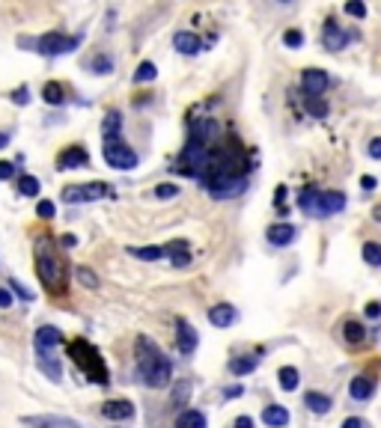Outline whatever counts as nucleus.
Instances as JSON below:
<instances>
[{
	"mask_svg": "<svg viewBox=\"0 0 381 428\" xmlns=\"http://www.w3.org/2000/svg\"><path fill=\"white\" fill-rule=\"evenodd\" d=\"M203 188L212 200H233L247 188V161L239 146H224L221 152H212L209 167L200 176Z\"/></svg>",
	"mask_w": 381,
	"mask_h": 428,
	"instance_id": "f257e3e1",
	"label": "nucleus"
},
{
	"mask_svg": "<svg viewBox=\"0 0 381 428\" xmlns=\"http://www.w3.org/2000/svg\"><path fill=\"white\" fill-rule=\"evenodd\" d=\"M218 137V125H214L212 119H203L191 125V134H188V143L182 146V155L176 161V173H185V176H194L200 178L203 170L209 167L212 161V140Z\"/></svg>",
	"mask_w": 381,
	"mask_h": 428,
	"instance_id": "f03ea898",
	"label": "nucleus"
},
{
	"mask_svg": "<svg viewBox=\"0 0 381 428\" xmlns=\"http://www.w3.org/2000/svg\"><path fill=\"white\" fill-rule=\"evenodd\" d=\"M135 357H137V375L146 387H167L173 378V366L170 357H164V351L149 336H137L135 339Z\"/></svg>",
	"mask_w": 381,
	"mask_h": 428,
	"instance_id": "7ed1b4c3",
	"label": "nucleus"
},
{
	"mask_svg": "<svg viewBox=\"0 0 381 428\" xmlns=\"http://www.w3.org/2000/svg\"><path fill=\"white\" fill-rule=\"evenodd\" d=\"M36 274L42 286L51 294L66 291V259L60 256V247L54 235H39L36 238Z\"/></svg>",
	"mask_w": 381,
	"mask_h": 428,
	"instance_id": "20e7f679",
	"label": "nucleus"
},
{
	"mask_svg": "<svg viewBox=\"0 0 381 428\" xmlns=\"http://www.w3.org/2000/svg\"><path fill=\"white\" fill-rule=\"evenodd\" d=\"M69 357L78 363V369L84 372L93 384H110V372H108V366H105V360H102V354H98V348L93 342H87V339H72L69 342Z\"/></svg>",
	"mask_w": 381,
	"mask_h": 428,
	"instance_id": "39448f33",
	"label": "nucleus"
},
{
	"mask_svg": "<svg viewBox=\"0 0 381 428\" xmlns=\"http://www.w3.org/2000/svg\"><path fill=\"white\" fill-rule=\"evenodd\" d=\"M102 155L108 161V167H113V170H135L137 167V155L131 146L122 143V137H105Z\"/></svg>",
	"mask_w": 381,
	"mask_h": 428,
	"instance_id": "423d86ee",
	"label": "nucleus"
},
{
	"mask_svg": "<svg viewBox=\"0 0 381 428\" xmlns=\"http://www.w3.org/2000/svg\"><path fill=\"white\" fill-rule=\"evenodd\" d=\"M80 45V36H63V33L51 30L45 36L36 39V51L45 54V57H57V54H69Z\"/></svg>",
	"mask_w": 381,
	"mask_h": 428,
	"instance_id": "0eeeda50",
	"label": "nucleus"
},
{
	"mask_svg": "<svg viewBox=\"0 0 381 428\" xmlns=\"http://www.w3.org/2000/svg\"><path fill=\"white\" fill-rule=\"evenodd\" d=\"M110 193V185L105 182H90V185H69L63 191V203H93V200H105Z\"/></svg>",
	"mask_w": 381,
	"mask_h": 428,
	"instance_id": "6e6552de",
	"label": "nucleus"
},
{
	"mask_svg": "<svg viewBox=\"0 0 381 428\" xmlns=\"http://www.w3.org/2000/svg\"><path fill=\"white\" fill-rule=\"evenodd\" d=\"M60 342H63V333L57 331V327H51V324H42L39 331H36V336H33V345H36V354H51Z\"/></svg>",
	"mask_w": 381,
	"mask_h": 428,
	"instance_id": "1a4fd4ad",
	"label": "nucleus"
},
{
	"mask_svg": "<svg viewBox=\"0 0 381 428\" xmlns=\"http://www.w3.org/2000/svg\"><path fill=\"white\" fill-rule=\"evenodd\" d=\"M24 425L30 428H80L69 417H57V414H36V417H21Z\"/></svg>",
	"mask_w": 381,
	"mask_h": 428,
	"instance_id": "9d476101",
	"label": "nucleus"
},
{
	"mask_svg": "<svg viewBox=\"0 0 381 428\" xmlns=\"http://www.w3.org/2000/svg\"><path fill=\"white\" fill-rule=\"evenodd\" d=\"M343 208H345V193H340V191H319V200H316V214H319V218L337 214Z\"/></svg>",
	"mask_w": 381,
	"mask_h": 428,
	"instance_id": "9b49d317",
	"label": "nucleus"
},
{
	"mask_svg": "<svg viewBox=\"0 0 381 428\" xmlns=\"http://www.w3.org/2000/svg\"><path fill=\"white\" fill-rule=\"evenodd\" d=\"M87 164H90V152L84 146H69V149H63L57 158L60 170H78V167H87Z\"/></svg>",
	"mask_w": 381,
	"mask_h": 428,
	"instance_id": "f8f14e48",
	"label": "nucleus"
},
{
	"mask_svg": "<svg viewBox=\"0 0 381 428\" xmlns=\"http://www.w3.org/2000/svg\"><path fill=\"white\" fill-rule=\"evenodd\" d=\"M197 342H200L197 331L185 319H179V324H176V345H179V351L182 354H194L197 351Z\"/></svg>",
	"mask_w": 381,
	"mask_h": 428,
	"instance_id": "ddd939ff",
	"label": "nucleus"
},
{
	"mask_svg": "<svg viewBox=\"0 0 381 428\" xmlns=\"http://www.w3.org/2000/svg\"><path fill=\"white\" fill-rule=\"evenodd\" d=\"M301 87H304L307 95H322L328 90V75L322 69H307L301 75Z\"/></svg>",
	"mask_w": 381,
	"mask_h": 428,
	"instance_id": "4468645a",
	"label": "nucleus"
},
{
	"mask_svg": "<svg viewBox=\"0 0 381 428\" xmlns=\"http://www.w3.org/2000/svg\"><path fill=\"white\" fill-rule=\"evenodd\" d=\"M322 42H325V48H330V51H343L345 42H349V36H345V30L340 24L328 21L325 30H322Z\"/></svg>",
	"mask_w": 381,
	"mask_h": 428,
	"instance_id": "2eb2a0df",
	"label": "nucleus"
},
{
	"mask_svg": "<svg viewBox=\"0 0 381 428\" xmlns=\"http://www.w3.org/2000/svg\"><path fill=\"white\" fill-rule=\"evenodd\" d=\"M102 414L108 419H131V417H135V405L125 402V399H113V402L102 405Z\"/></svg>",
	"mask_w": 381,
	"mask_h": 428,
	"instance_id": "dca6fc26",
	"label": "nucleus"
},
{
	"mask_svg": "<svg viewBox=\"0 0 381 428\" xmlns=\"http://www.w3.org/2000/svg\"><path fill=\"white\" fill-rule=\"evenodd\" d=\"M173 45H176V51H182V54H200V48H203V42H200V36L197 33H188V30H182V33H176L173 36Z\"/></svg>",
	"mask_w": 381,
	"mask_h": 428,
	"instance_id": "f3484780",
	"label": "nucleus"
},
{
	"mask_svg": "<svg viewBox=\"0 0 381 428\" xmlns=\"http://www.w3.org/2000/svg\"><path fill=\"white\" fill-rule=\"evenodd\" d=\"M349 392H352V399L367 402V399L375 396V381H372V378H367V375H357L355 381L349 384Z\"/></svg>",
	"mask_w": 381,
	"mask_h": 428,
	"instance_id": "a211bd4d",
	"label": "nucleus"
},
{
	"mask_svg": "<svg viewBox=\"0 0 381 428\" xmlns=\"http://www.w3.org/2000/svg\"><path fill=\"white\" fill-rule=\"evenodd\" d=\"M295 226L292 223H274L271 229H268V241L271 244H277V247H286V244H292L295 241Z\"/></svg>",
	"mask_w": 381,
	"mask_h": 428,
	"instance_id": "6ab92c4d",
	"label": "nucleus"
},
{
	"mask_svg": "<svg viewBox=\"0 0 381 428\" xmlns=\"http://www.w3.org/2000/svg\"><path fill=\"white\" fill-rule=\"evenodd\" d=\"M209 321L214 324V327H229L236 321V309L229 306V304H218V306H212L209 309Z\"/></svg>",
	"mask_w": 381,
	"mask_h": 428,
	"instance_id": "aec40b11",
	"label": "nucleus"
},
{
	"mask_svg": "<svg viewBox=\"0 0 381 428\" xmlns=\"http://www.w3.org/2000/svg\"><path fill=\"white\" fill-rule=\"evenodd\" d=\"M262 422L271 425V428H283V425H289V410L280 407V405H268L262 410Z\"/></svg>",
	"mask_w": 381,
	"mask_h": 428,
	"instance_id": "412c9836",
	"label": "nucleus"
},
{
	"mask_svg": "<svg viewBox=\"0 0 381 428\" xmlns=\"http://www.w3.org/2000/svg\"><path fill=\"white\" fill-rule=\"evenodd\" d=\"M36 366L51 378V381H60L63 378V366H60V360L54 357V351L51 354H36Z\"/></svg>",
	"mask_w": 381,
	"mask_h": 428,
	"instance_id": "4be33fe9",
	"label": "nucleus"
},
{
	"mask_svg": "<svg viewBox=\"0 0 381 428\" xmlns=\"http://www.w3.org/2000/svg\"><path fill=\"white\" fill-rule=\"evenodd\" d=\"M304 405L313 410V414H328L330 410V399L325 396V392H316V390L304 392Z\"/></svg>",
	"mask_w": 381,
	"mask_h": 428,
	"instance_id": "5701e85b",
	"label": "nucleus"
},
{
	"mask_svg": "<svg viewBox=\"0 0 381 428\" xmlns=\"http://www.w3.org/2000/svg\"><path fill=\"white\" fill-rule=\"evenodd\" d=\"M343 336H345L349 345H360L363 339H367V327H363L360 321H355V319H349L343 324Z\"/></svg>",
	"mask_w": 381,
	"mask_h": 428,
	"instance_id": "b1692460",
	"label": "nucleus"
},
{
	"mask_svg": "<svg viewBox=\"0 0 381 428\" xmlns=\"http://www.w3.org/2000/svg\"><path fill=\"white\" fill-rule=\"evenodd\" d=\"M277 381H280V387H283L286 392H292V390H298V384H301V375H298L295 366H283L277 372Z\"/></svg>",
	"mask_w": 381,
	"mask_h": 428,
	"instance_id": "393cba45",
	"label": "nucleus"
},
{
	"mask_svg": "<svg viewBox=\"0 0 381 428\" xmlns=\"http://www.w3.org/2000/svg\"><path fill=\"white\" fill-rule=\"evenodd\" d=\"M256 363H259L256 357H233V360H229V372H233L236 378L251 375V372L256 369Z\"/></svg>",
	"mask_w": 381,
	"mask_h": 428,
	"instance_id": "a878e982",
	"label": "nucleus"
},
{
	"mask_svg": "<svg viewBox=\"0 0 381 428\" xmlns=\"http://www.w3.org/2000/svg\"><path fill=\"white\" fill-rule=\"evenodd\" d=\"M128 253L135 259H143V262H158L161 256H167L164 247H128Z\"/></svg>",
	"mask_w": 381,
	"mask_h": 428,
	"instance_id": "bb28decb",
	"label": "nucleus"
},
{
	"mask_svg": "<svg viewBox=\"0 0 381 428\" xmlns=\"http://www.w3.org/2000/svg\"><path fill=\"white\" fill-rule=\"evenodd\" d=\"M304 107H307L310 117H316V119L328 117V105H325L322 95H304Z\"/></svg>",
	"mask_w": 381,
	"mask_h": 428,
	"instance_id": "cd10ccee",
	"label": "nucleus"
},
{
	"mask_svg": "<svg viewBox=\"0 0 381 428\" xmlns=\"http://www.w3.org/2000/svg\"><path fill=\"white\" fill-rule=\"evenodd\" d=\"M206 425L209 422H206V417L200 414V410H185L176 422V428H206Z\"/></svg>",
	"mask_w": 381,
	"mask_h": 428,
	"instance_id": "c85d7f7f",
	"label": "nucleus"
},
{
	"mask_svg": "<svg viewBox=\"0 0 381 428\" xmlns=\"http://www.w3.org/2000/svg\"><path fill=\"white\" fill-rule=\"evenodd\" d=\"M42 98L48 105H63L66 102V92H63V87L57 84V80H48V84L42 87Z\"/></svg>",
	"mask_w": 381,
	"mask_h": 428,
	"instance_id": "c756f323",
	"label": "nucleus"
},
{
	"mask_svg": "<svg viewBox=\"0 0 381 428\" xmlns=\"http://www.w3.org/2000/svg\"><path fill=\"white\" fill-rule=\"evenodd\" d=\"M316 200H319V191L316 188H304L301 196H298V205H301L304 211H310V214H316Z\"/></svg>",
	"mask_w": 381,
	"mask_h": 428,
	"instance_id": "7c9ffc66",
	"label": "nucleus"
},
{
	"mask_svg": "<svg viewBox=\"0 0 381 428\" xmlns=\"http://www.w3.org/2000/svg\"><path fill=\"white\" fill-rule=\"evenodd\" d=\"M155 75H158V69H155V63H140L137 65V72H135V84H149V80H155Z\"/></svg>",
	"mask_w": 381,
	"mask_h": 428,
	"instance_id": "2f4dec72",
	"label": "nucleus"
},
{
	"mask_svg": "<svg viewBox=\"0 0 381 428\" xmlns=\"http://www.w3.org/2000/svg\"><path fill=\"white\" fill-rule=\"evenodd\" d=\"M363 259H367V265L381 268V244H375V241L363 244Z\"/></svg>",
	"mask_w": 381,
	"mask_h": 428,
	"instance_id": "473e14b6",
	"label": "nucleus"
},
{
	"mask_svg": "<svg viewBox=\"0 0 381 428\" xmlns=\"http://www.w3.org/2000/svg\"><path fill=\"white\" fill-rule=\"evenodd\" d=\"M19 193L21 196H36L39 193V178L36 176H19Z\"/></svg>",
	"mask_w": 381,
	"mask_h": 428,
	"instance_id": "72a5a7b5",
	"label": "nucleus"
},
{
	"mask_svg": "<svg viewBox=\"0 0 381 428\" xmlns=\"http://www.w3.org/2000/svg\"><path fill=\"white\" fill-rule=\"evenodd\" d=\"M120 113L117 110H110L108 117H105V125H102V131H105V137H120Z\"/></svg>",
	"mask_w": 381,
	"mask_h": 428,
	"instance_id": "f704fd0d",
	"label": "nucleus"
},
{
	"mask_svg": "<svg viewBox=\"0 0 381 428\" xmlns=\"http://www.w3.org/2000/svg\"><path fill=\"white\" fill-rule=\"evenodd\" d=\"M110 69H113V60H110V57L98 54V57L93 60V72H95V75H110Z\"/></svg>",
	"mask_w": 381,
	"mask_h": 428,
	"instance_id": "c9c22d12",
	"label": "nucleus"
},
{
	"mask_svg": "<svg viewBox=\"0 0 381 428\" xmlns=\"http://www.w3.org/2000/svg\"><path fill=\"white\" fill-rule=\"evenodd\" d=\"M283 45L286 48H301L304 45V33L301 30H286L283 33Z\"/></svg>",
	"mask_w": 381,
	"mask_h": 428,
	"instance_id": "e433bc0d",
	"label": "nucleus"
},
{
	"mask_svg": "<svg viewBox=\"0 0 381 428\" xmlns=\"http://www.w3.org/2000/svg\"><path fill=\"white\" fill-rule=\"evenodd\" d=\"M78 279H80V283H84L87 289H98V277H95L90 268H84V265L78 268Z\"/></svg>",
	"mask_w": 381,
	"mask_h": 428,
	"instance_id": "4c0bfd02",
	"label": "nucleus"
},
{
	"mask_svg": "<svg viewBox=\"0 0 381 428\" xmlns=\"http://www.w3.org/2000/svg\"><path fill=\"white\" fill-rule=\"evenodd\" d=\"M176 193H179V188H176V185H170V182H164V185H158V188H155V196H158V200H173Z\"/></svg>",
	"mask_w": 381,
	"mask_h": 428,
	"instance_id": "58836bf2",
	"label": "nucleus"
},
{
	"mask_svg": "<svg viewBox=\"0 0 381 428\" xmlns=\"http://www.w3.org/2000/svg\"><path fill=\"white\" fill-rule=\"evenodd\" d=\"M345 15H352V18H363V15H367V6H363L360 0H352V4H345Z\"/></svg>",
	"mask_w": 381,
	"mask_h": 428,
	"instance_id": "ea45409f",
	"label": "nucleus"
},
{
	"mask_svg": "<svg viewBox=\"0 0 381 428\" xmlns=\"http://www.w3.org/2000/svg\"><path fill=\"white\" fill-rule=\"evenodd\" d=\"M36 214H39V218H45V220H51V218H54V203H51V200H42V203L36 205Z\"/></svg>",
	"mask_w": 381,
	"mask_h": 428,
	"instance_id": "a19ab883",
	"label": "nucleus"
},
{
	"mask_svg": "<svg viewBox=\"0 0 381 428\" xmlns=\"http://www.w3.org/2000/svg\"><path fill=\"white\" fill-rule=\"evenodd\" d=\"M9 291H15L21 301H33V294H30V291H27V289L19 283V279H9Z\"/></svg>",
	"mask_w": 381,
	"mask_h": 428,
	"instance_id": "79ce46f5",
	"label": "nucleus"
},
{
	"mask_svg": "<svg viewBox=\"0 0 381 428\" xmlns=\"http://www.w3.org/2000/svg\"><path fill=\"white\" fill-rule=\"evenodd\" d=\"M188 392H191V384L182 381V387H176V392H173V399H176L179 405H185V402H188Z\"/></svg>",
	"mask_w": 381,
	"mask_h": 428,
	"instance_id": "37998d69",
	"label": "nucleus"
},
{
	"mask_svg": "<svg viewBox=\"0 0 381 428\" xmlns=\"http://www.w3.org/2000/svg\"><path fill=\"white\" fill-rule=\"evenodd\" d=\"M370 158H375V161H381V137H375V140H370Z\"/></svg>",
	"mask_w": 381,
	"mask_h": 428,
	"instance_id": "c03bdc74",
	"label": "nucleus"
},
{
	"mask_svg": "<svg viewBox=\"0 0 381 428\" xmlns=\"http://www.w3.org/2000/svg\"><path fill=\"white\" fill-rule=\"evenodd\" d=\"M15 167H12V161H0V178H12Z\"/></svg>",
	"mask_w": 381,
	"mask_h": 428,
	"instance_id": "a18cd8bd",
	"label": "nucleus"
},
{
	"mask_svg": "<svg viewBox=\"0 0 381 428\" xmlns=\"http://www.w3.org/2000/svg\"><path fill=\"white\" fill-rule=\"evenodd\" d=\"M363 312H367L370 319H378V316H381V304H378V301H372V304H367V309H363Z\"/></svg>",
	"mask_w": 381,
	"mask_h": 428,
	"instance_id": "49530a36",
	"label": "nucleus"
},
{
	"mask_svg": "<svg viewBox=\"0 0 381 428\" xmlns=\"http://www.w3.org/2000/svg\"><path fill=\"white\" fill-rule=\"evenodd\" d=\"M15 102H19V105H27L30 102V95H27V87H19V90H15Z\"/></svg>",
	"mask_w": 381,
	"mask_h": 428,
	"instance_id": "de8ad7c7",
	"label": "nucleus"
},
{
	"mask_svg": "<svg viewBox=\"0 0 381 428\" xmlns=\"http://www.w3.org/2000/svg\"><path fill=\"white\" fill-rule=\"evenodd\" d=\"M233 428H256V425H254V419H251V417H239V419L233 422Z\"/></svg>",
	"mask_w": 381,
	"mask_h": 428,
	"instance_id": "09e8293b",
	"label": "nucleus"
},
{
	"mask_svg": "<svg viewBox=\"0 0 381 428\" xmlns=\"http://www.w3.org/2000/svg\"><path fill=\"white\" fill-rule=\"evenodd\" d=\"M340 428H363V419H360V417H349Z\"/></svg>",
	"mask_w": 381,
	"mask_h": 428,
	"instance_id": "8fccbe9b",
	"label": "nucleus"
},
{
	"mask_svg": "<svg viewBox=\"0 0 381 428\" xmlns=\"http://www.w3.org/2000/svg\"><path fill=\"white\" fill-rule=\"evenodd\" d=\"M0 306H12V291L9 289H0Z\"/></svg>",
	"mask_w": 381,
	"mask_h": 428,
	"instance_id": "3c124183",
	"label": "nucleus"
},
{
	"mask_svg": "<svg viewBox=\"0 0 381 428\" xmlns=\"http://www.w3.org/2000/svg\"><path fill=\"white\" fill-rule=\"evenodd\" d=\"M360 185L370 191V188H375V178H372V176H363V178H360Z\"/></svg>",
	"mask_w": 381,
	"mask_h": 428,
	"instance_id": "603ef678",
	"label": "nucleus"
},
{
	"mask_svg": "<svg viewBox=\"0 0 381 428\" xmlns=\"http://www.w3.org/2000/svg\"><path fill=\"white\" fill-rule=\"evenodd\" d=\"M239 392H241V387H229V390H224V396H226V399H236Z\"/></svg>",
	"mask_w": 381,
	"mask_h": 428,
	"instance_id": "864d4df0",
	"label": "nucleus"
},
{
	"mask_svg": "<svg viewBox=\"0 0 381 428\" xmlns=\"http://www.w3.org/2000/svg\"><path fill=\"white\" fill-rule=\"evenodd\" d=\"M63 244L66 247H75V235H63Z\"/></svg>",
	"mask_w": 381,
	"mask_h": 428,
	"instance_id": "5fc2aeb1",
	"label": "nucleus"
},
{
	"mask_svg": "<svg viewBox=\"0 0 381 428\" xmlns=\"http://www.w3.org/2000/svg\"><path fill=\"white\" fill-rule=\"evenodd\" d=\"M6 143H9V137L4 134V131H0V149H4V146H6Z\"/></svg>",
	"mask_w": 381,
	"mask_h": 428,
	"instance_id": "6e6d98bb",
	"label": "nucleus"
}]
</instances>
